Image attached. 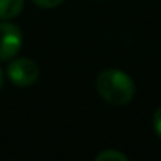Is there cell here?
<instances>
[{
  "label": "cell",
  "mask_w": 161,
  "mask_h": 161,
  "mask_svg": "<svg viewBox=\"0 0 161 161\" xmlns=\"http://www.w3.org/2000/svg\"><path fill=\"white\" fill-rule=\"evenodd\" d=\"M24 0H0V19L10 21L21 14Z\"/></svg>",
  "instance_id": "cell-4"
},
{
  "label": "cell",
  "mask_w": 161,
  "mask_h": 161,
  "mask_svg": "<svg viewBox=\"0 0 161 161\" xmlns=\"http://www.w3.org/2000/svg\"><path fill=\"white\" fill-rule=\"evenodd\" d=\"M22 46V32L13 22H0V62L16 57Z\"/></svg>",
  "instance_id": "cell-3"
},
{
  "label": "cell",
  "mask_w": 161,
  "mask_h": 161,
  "mask_svg": "<svg viewBox=\"0 0 161 161\" xmlns=\"http://www.w3.org/2000/svg\"><path fill=\"white\" fill-rule=\"evenodd\" d=\"M8 77L18 87H30L40 76V68L32 58H16L8 65Z\"/></svg>",
  "instance_id": "cell-2"
},
{
  "label": "cell",
  "mask_w": 161,
  "mask_h": 161,
  "mask_svg": "<svg viewBox=\"0 0 161 161\" xmlns=\"http://www.w3.org/2000/svg\"><path fill=\"white\" fill-rule=\"evenodd\" d=\"M108 159H117V161H128V156L119 150H104L97 155V161H108Z\"/></svg>",
  "instance_id": "cell-5"
},
{
  "label": "cell",
  "mask_w": 161,
  "mask_h": 161,
  "mask_svg": "<svg viewBox=\"0 0 161 161\" xmlns=\"http://www.w3.org/2000/svg\"><path fill=\"white\" fill-rule=\"evenodd\" d=\"M97 90L100 97L112 106L128 104L136 93L133 79L122 69L109 68L98 74L97 77Z\"/></svg>",
  "instance_id": "cell-1"
},
{
  "label": "cell",
  "mask_w": 161,
  "mask_h": 161,
  "mask_svg": "<svg viewBox=\"0 0 161 161\" xmlns=\"http://www.w3.org/2000/svg\"><path fill=\"white\" fill-rule=\"evenodd\" d=\"M153 128H155V133L158 134V137L161 139V106L153 114Z\"/></svg>",
  "instance_id": "cell-7"
},
{
  "label": "cell",
  "mask_w": 161,
  "mask_h": 161,
  "mask_svg": "<svg viewBox=\"0 0 161 161\" xmlns=\"http://www.w3.org/2000/svg\"><path fill=\"white\" fill-rule=\"evenodd\" d=\"M33 3L43 10H52L63 3V0H33Z\"/></svg>",
  "instance_id": "cell-6"
},
{
  "label": "cell",
  "mask_w": 161,
  "mask_h": 161,
  "mask_svg": "<svg viewBox=\"0 0 161 161\" xmlns=\"http://www.w3.org/2000/svg\"><path fill=\"white\" fill-rule=\"evenodd\" d=\"M2 84H3V74L0 71V89H2Z\"/></svg>",
  "instance_id": "cell-8"
}]
</instances>
